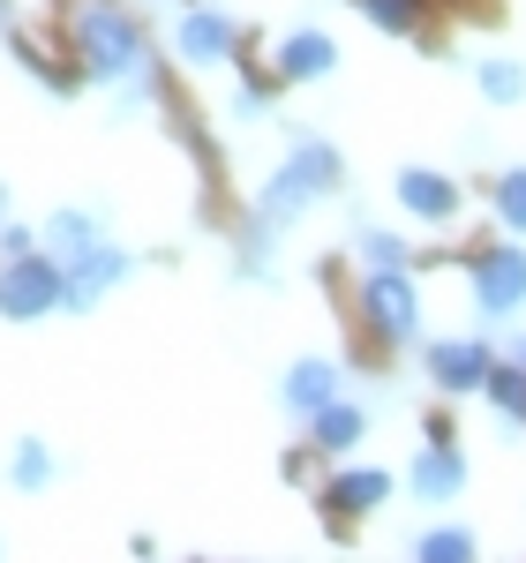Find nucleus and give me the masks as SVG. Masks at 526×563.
<instances>
[{
  "label": "nucleus",
  "instance_id": "nucleus-1",
  "mask_svg": "<svg viewBox=\"0 0 526 563\" xmlns=\"http://www.w3.org/2000/svg\"><path fill=\"white\" fill-rule=\"evenodd\" d=\"M68 45H76V68L98 76V84H129L143 76V31H135L129 8H113V0H76V15H68Z\"/></svg>",
  "mask_w": 526,
  "mask_h": 563
},
{
  "label": "nucleus",
  "instance_id": "nucleus-2",
  "mask_svg": "<svg viewBox=\"0 0 526 563\" xmlns=\"http://www.w3.org/2000/svg\"><path fill=\"white\" fill-rule=\"evenodd\" d=\"M331 188H339V151H331V143H302V151H294V158H278V174L256 188V211H249V225L278 233V225H294L308 203H324Z\"/></svg>",
  "mask_w": 526,
  "mask_h": 563
},
{
  "label": "nucleus",
  "instance_id": "nucleus-3",
  "mask_svg": "<svg viewBox=\"0 0 526 563\" xmlns=\"http://www.w3.org/2000/svg\"><path fill=\"white\" fill-rule=\"evenodd\" d=\"M361 316H369V339H376V346H414V339H421V294H414L406 263H369V278H361Z\"/></svg>",
  "mask_w": 526,
  "mask_h": 563
},
{
  "label": "nucleus",
  "instance_id": "nucleus-4",
  "mask_svg": "<svg viewBox=\"0 0 526 563\" xmlns=\"http://www.w3.org/2000/svg\"><path fill=\"white\" fill-rule=\"evenodd\" d=\"M61 286H68V271L53 249H23V256L0 263V316L8 323H39L61 308Z\"/></svg>",
  "mask_w": 526,
  "mask_h": 563
},
{
  "label": "nucleus",
  "instance_id": "nucleus-5",
  "mask_svg": "<svg viewBox=\"0 0 526 563\" xmlns=\"http://www.w3.org/2000/svg\"><path fill=\"white\" fill-rule=\"evenodd\" d=\"M68 271V286H61V308H98L121 278H129L135 263H129V249H113V241H90L84 256H68L61 263Z\"/></svg>",
  "mask_w": 526,
  "mask_h": 563
},
{
  "label": "nucleus",
  "instance_id": "nucleus-6",
  "mask_svg": "<svg viewBox=\"0 0 526 563\" xmlns=\"http://www.w3.org/2000/svg\"><path fill=\"white\" fill-rule=\"evenodd\" d=\"M174 53L188 68H219V60L241 53V31H233V15H219V8H188L180 31H174Z\"/></svg>",
  "mask_w": 526,
  "mask_h": 563
},
{
  "label": "nucleus",
  "instance_id": "nucleus-7",
  "mask_svg": "<svg viewBox=\"0 0 526 563\" xmlns=\"http://www.w3.org/2000/svg\"><path fill=\"white\" fill-rule=\"evenodd\" d=\"M474 308H482V316L526 308V256L519 249H489V256L474 263Z\"/></svg>",
  "mask_w": 526,
  "mask_h": 563
},
{
  "label": "nucleus",
  "instance_id": "nucleus-8",
  "mask_svg": "<svg viewBox=\"0 0 526 563\" xmlns=\"http://www.w3.org/2000/svg\"><path fill=\"white\" fill-rule=\"evenodd\" d=\"M429 384L437 390H482L489 384V346L482 339H443V346H429Z\"/></svg>",
  "mask_w": 526,
  "mask_h": 563
},
{
  "label": "nucleus",
  "instance_id": "nucleus-9",
  "mask_svg": "<svg viewBox=\"0 0 526 563\" xmlns=\"http://www.w3.org/2000/svg\"><path fill=\"white\" fill-rule=\"evenodd\" d=\"M392 188H398V203H406L414 218H429V225H451V218H459V180L429 174V166H406Z\"/></svg>",
  "mask_w": 526,
  "mask_h": 563
},
{
  "label": "nucleus",
  "instance_id": "nucleus-10",
  "mask_svg": "<svg viewBox=\"0 0 526 563\" xmlns=\"http://www.w3.org/2000/svg\"><path fill=\"white\" fill-rule=\"evenodd\" d=\"M331 68H339V38H324V31H286L278 38V76L286 84H316Z\"/></svg>",
  "mask_w": 526,
  "mask_h": 563
},
{
  "label": "nucleus",
  "instance_id": "nucleus-11",
  "mask_svg": "<svg viewBox=\"0 0 526 563\" xmlns=\"http://www.w3.org/2000/svg\"><path fill=\"white\" fill-rule=\"evenodd\" d=\"M406 488H414L421 504H451V496L467 488V459H459L451 443H429V451L414 459V474H406Z\"/></svg>",
  "mask_w": 526,
  "mask_h": 563
},
{
  "label": "nucleus",
  "instance_id": "nucleus-12",
  "mask_svg": "<svg viewBox=\"0 0 526 563\" xmlns=\"http://www.w3.org/2000/svg\"><path fill=\"white\" fill-rule=\"evenodd\" d=\"M331 398H339V368H331V361H294V368H286V384H278V406H286V413H316V406H331Z\"/></svg>",
  "mask_w": 526,
  "mask_h": 563
},
{
  "label": "nucleus",
  "instance_id": "nucleus-13",
  "mask_svg": "<svg viewBox=\"0 0 526 563\" xmlns=\"http://www.w3.org/2000/svg\"><path fill=\"white\" fill-rule=\"evenodd\" d=\"M384 496H392V474H376V466H353V474H339L331 488H324L331 519H369Z\"/></svg>",
  "mask_w": 526,
  "mask_h": 563
},
{
  "label": "nucleus",
  "instance_id": "nucleus-14",
  "mask_svg": "<svg viewBox=\"0 0 526 563\" xmlns=\"http://www.w3.org/2000/svg\"><path fill=\"white\" fill-rule=\"evenodd\" d=\"M308 429H316V451H353V443L369 435V413H361L353 398H331V406L308 413Z\"/></svg>",
  "mask_w": 526,
  "mask_h": 563
},
{
  "label": "nucleus",
  "instance_id": "nucleus-15",
  "mask_svg": "<svg viewBox=\"0 0 526 563\" xmlns=\"http://www.w3.org/2000/svg\"><path fill=\"white\" fill-rule=\"evenodd\" d=\"M90 241H106V233H98V218H90V211H53V225H45V249H53L61 263H68V256H84Z\"/></svg>",
  "mask_w": 526,
  "mask_h": 563
},
{
  "label": "nucleus",
  "instance_id": "nucleus-16",
  "mask_svg": "<svg viewBox=\"0 0 526 563\" xmlns=\"http://www.w3.org/2000/svg\"><path fill=\"white\" fill-rule=\"evenodd\" d=\"M361 15H369L384 38H414V31L429 23V8H421V0H361Z\"/></svg>",
  "mask_w": 526,
  "mask_h": 563
},
{
  "label": "nucleus",
  "instance_id": "nucleus-17",
  "mask_svg": "<svg viewBox=\"0 0 526 563\" xmlns=\"http://www.w3.org/2000/svg\"><path fill=\"white\" fill-rule=\"evenodd\" d=\"M414 556H421V563H467V556H474V533H467V526H437V533L414 541Z\"/></svg>",
  "mask_w": 526,
  "mask_h": 563
},
{
  "label": "nucleus",
  "instance_id": "nucleus-18",
  "mask_svg": "<svg viewBox=\"0 0 526 563\" xmlns=\"http://www.w3.org/2000/svg\"><path fill=\"white\" fill-rule=\"evenodd\" d=\"M482 90H489V106H519L526 98V68L519 60H482Z\"/></svg>",
  "mask_w": 526,
  "mask_h": 563
},
{
  "label": "nucleus",
  "instance_id": "nucleus-19",
  "mask_svg": "<svg viewBox=\"0 0 526 563\" xmlns=\"http://www.w3.org/2000/svg\"><path fill=\"white\" fill-rule=\"evenodd\" d=\"M8 474H15V488H45V481H53V451H45L39 435H23V443H15V466H8Z\"/></svg>",
  "mask_w": 526,
  "mask_h": 563
},
{
  "label": "nucleus",
  "instance_id": "nucleus-20",
  "mask_svg": "<svg viewBox=\"0 0 526 563\" xmlns=\"http://www.w3.org/2000/svg\"><path fill=\"white\" fill-rule=\"evenodd\" d=\"M482 390L512 413V421H526V368H496V361H489V384Z\"/></svg>",
  "mask_w": 526,
  "mask_h": 563
},
{
  "label": "nucleus",
  "instance_id": "nucleus-21",
  "mask_svg": "<svg viewBox=\"0 0 526 563\" xmlns=\"http://www.w3.org/2000/svg\"><path fill=\"white\" fill-rule=\"evenodd\" d=\"M496 218H504L512 233H526V166H519V174H504V180H496Z\"/></svg>",
  "mask_w": 526,
  "mask_h": 563
},
{
  "label": "nucleus",
  "instance_id": "nucleus-22",
  "mask_svg": "<svg viewBox=\"0 0 526 563\" xmlns=\"http://www.w3.org/2000/svg\"><path fill=\"white\" fill-rule=\"evenodd\" d=\"M361 256L369 263H406V241H398V233H361Z\"/></svg>",
  "mask_w": 526,
  "mask_h": 563
},
{
  "label": "nucleus",
  "instance_id": "nucleus-23",
  "mask_svg": "<svg viewBox=\"0 0 526 563\" xmlns=\"http://www.w3.org/2000/svg\"><path fill=\"white\" fill-rule=\"evenodd\" d=\"M23 249H39V233L31 225H0V256H23Z\"/></svg>",
  "mask_w": 526,
  "mask_h": 563
},
{
  "label": "nucleus",
  "instance_id": "nucleus-24",
  "mask_svg": "<svg viewBox=\"0 0 526 563\" xmlns=\"http://www.w3.org/2000/svg\"><path fill=\"white\" fill-rule=\"evenodd\" d=\"M519 368H526V339H519Z\"/></svg>",
  "mask_w": 526,
  "mask_h": 563
},
{
  "label": "nucleus",
  "instance_id": "nucleus-25",
  "mask_svg": "<svg viewBox=\"0 0 526 563\" xmlns=\"http://www.w3.org/2000/svg\"><path fill=\"white\" fill-rule=\"evenodd\" d=\"M0 211H8V188H0Z\"/></svg>",
  "mask_w": 526,
  "mask_h": 563
},
{
  "label": "nucleus",
  "instance_id": "nucleus-26",
  "mask_svg": "<svg viewBox=\"0 0 526 563\" xmlns=\"http://www.w3.org/2000/svg\"><path fill=\"white\" fill-rule=\"evenodd\" d=\"M0 23H8V0H0Z\"/></svg>",
  "mask_w": 526,
  "mask_h": 563
}]
</instances>
